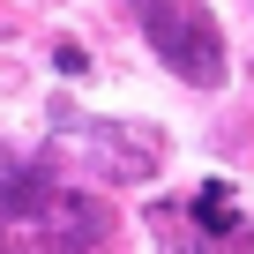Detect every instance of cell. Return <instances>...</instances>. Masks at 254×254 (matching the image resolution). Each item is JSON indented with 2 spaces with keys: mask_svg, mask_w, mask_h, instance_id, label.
Wrapping results in <instances>:
<instances>
[{
  "mask_svg": "<svg viewBox=\"0 0 254 254\" xmlns=\"http://www.w3.org/2000/svg\"><path fill=\"white\" fill-rule=\"evenodd\" d=\"M127 15H135V30L150 38V53L180 75V82H194V90H217L232 67H224V30H217V15L202 8V0H127Z\"/></svg>",
  "mask_w": 254,
  "mask_h": 254,
  "instance_id": "obj_1",
  "label": "cell"
},
{
  "mask_svg": "<svg viewBox=\"0 0 254 254\" xmlns=\"http://www.w3.org/2000/svg\"><path fill=\"white\" fill-rule=\"evenodd\" d=\"M194 224H202V232H239V209H232V187H224V180H209V187L194 194Z\"/></svg>",
  "mask_w": 254,
  "mask_h": 254,
  "instance_id": "obj_2",
  "label": "cell"
},
{
  "mask_svg": "<svg viewBox=\"0 0 254 254\" xmlns=\"http://www.w3.org/2000/svg\"><path fill=\"white\" fill-rule=\"evenodd\" d=\"M53 67H60V75H82V67H90V53H82V45H60V53H53Z\"/></svg>",
  "mask_w": 254,
  "mask_h": 254,
  "instance_id": "obj_3",
  "label": "cell"
}]
</instances>
